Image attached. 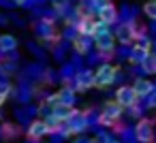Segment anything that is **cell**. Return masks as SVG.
I'll return each mask as SVG.
<instances>
[{
    "instance_id": "8fae6325",
    "label": "cell",
    "mask_w": 156,
    "mask_h": 143,
    "mask_svg": "<svg viewBox=\"0 0 156 143\" xmlns=\"http://www.w3.org/2000/svg\"><path fill=\"white\" fill-rule=\"evenodd\" d=\"M90 45H92V39L90 37H83V34H77L75 39H73V49L77 51V54H88L90 51Z\"/></svg>"
},
{
    "instance_id": "5bb4252c",
    "label": "cell",
    "mask_w": 156,
    "mask_h": 143,
    "mask_svg": "<svg viewBox=\"0 0 156 143\" xmlns=\"http://www.w3.org/2000/svg\"><path fill=\"white\" fill-rule=\"evenodd\" d=\"M73 111H75L73 107H66V105H60V103L51 107V115H54V117H58L60 122H66V120L73 115Z\"/></svg>"
},
{
    "instance_id": "83f0119b",
    "label": "cell",
    "mask_w": 156,
    "mask_h": 143,
    "mask_svg": "<svg viewBox=\"0 0 156 143\" xmlns=\"http://www.w3.org/2000/svg\"><path fill=\"white\" fill-rule=\"evenodd\" d=\"M111 143H124V141H111Z\"/></svg>"
},
{
    "instance_id": "7402d4cb",
    "label": "cell",
    "mask_w": 156,
    "mask_h": 143,
    "mask_svg": "<svg viewBox=\"0 0 156 143\" xmlns=\"http://www.w3.org/2000/svg\"><path fill=\"white\" fill-rule=\"evenodd\" d=\"M9 92H11V83H9V81H0V94H2V96H9Z\"/></svg>"
},
{
    "instance_id": "ac0fdd59",
    "label": "cell",
    "mask_w": 156,
    "mask_h": 143,
    "mask_svg": "<svg viewBox=\"0 0 156 143\" xmlns=\"http://www.w3.org/2000/svg\"><path fill=\"white\" fill-rule=\"evenodd\" d=\"M107 32H109V26H107V24H103V22H98V19H94L92 39H96V37H101V34H107Z\"/></svg>"
},
{
    "instance_id": "ffe728a7",
    "label": "cell",
    "mask_w": 156,
    "mask_h": 143,
    "mask_svg": "<svg viewBox=\"0 0 156 143\" xmlns=\"http://www.w3.org/2000/svg\"><path fill=\"white\" fill-rule=\"evenodd\" d=\"M145 54H147V51H141V49L133 47V54H130V62H141V58H143Z\"/></svg>"
},
{
    "instance_id": "8992f818",
    "label": "cell",
    "mask_w": 156,
    "mask_h": 143,
    "mask_svg": "<svg viewBox=\"0 0 156 143\" xmlns=\"http://www.w3.org/2000/svg\"><path fill=\"white\" fill-rule=\"evenodd\" d=\"M115 41H120L122 45H130L135 43V22H124L118 26L115 34H113Z\"/></svg>"
},
{
    "instance_id": "ba28073f",
    "label": "cell",
    "mask_w": 156,
    "mask_h": 143,
    "mask_svg": "<svg viewBox=\"0 0 156 143\" xmlns=\"http://www.w3.org/2000/svg\"><path fill=\"white\" fill-rule=\"evenodd\" d=\"M47 134H49V130H47V126H45L43 120L30 122V126H28V130H26V137H28L30 141H39V139H43V137H47Z\"/></svg>"
},
{
    "instance_id": "277c9868",
    "label": "cell",
    "mask_w": 156,
    "mask_h": 143,
    "mask_svg": "<svg viewBox=\"0 0 156 143\" xmlns=\"http://www.w3.org/2000/svg\"><path fill=\"white\" fill-rule=\"evenodd\" d=\"M94 45H96V49L101 51V58L103 60H109L115 51V39H113V32H107V34H101V37H96L94 39Z\"/></svg>"
},
{
    "instance_id": "52a82bcc",
    "label": "cell",
    "mask_w": 156,
    "mask_h": 143,
    "mask_svg": "<svg viewBox=\"0 0 156 143\" xmlns=\"http://www.w3.org/2000/svg\"><path fill=\"white\" fill-rule=\"evenodd\" d=\"M75 94L77 92H86V90H90V88H94V83H92V71H79L77 75H75V81L69 85Z\"/></svg>"
},
{
    "instance_id": "4316f807",
    "label": "cell",
    "mask_w": 156,
    "mask_h": 143,
    "mask_svg": "<svg viewBox=\"0 0 156 143\" xmlns=\"http://www.w3.org/2000/svg\"><path fill=\"white\" fill-rule=\"evenodd\" d=\"M5 100H7V96H2V94H0V105H5Z\"/></svg>"
},
{
    "instance_id": "30bf717a",
    "label": "cell",
    "mask_w": 156,
    "mask_h": 143,
    "mask_svg": "<svg viewBox=\"0 0 156 143\" xmlns=\"http://www.w3.org/2000/svg\"><path fill=\"white\" fill-rule=\"evenodd\" d=\"M133 90L137 94V98H143V96H152L154 94V83L150 79H137L133 83Z\"/></svg>"
},
{
    "instance_id": "4fadbf2b",
    "label": "cell",
    "mask_w": 156,
    "mask_h": 143,
    "mask_svg": "<svg viewBox=\"0 0 156 143\" xmlns=\"http://www.w3.org/2000/svg\"><path fill=\"white\" fill-rule=\"evenodd\" d=\"M56 98H58V103H60V105L73 107V105H75V98H77V96H75V92H73V90H71V88L66 85V88H62L60 92H56Z\"/></svg>"
},
{
    "instance_id": "2e32d148",
    "label": "cell",
    "mask_w": 156,
    "mask_h": 143,
    "mask_svg": "<svg viewBox=\"0 0 156 143\" xmlns=\"http://www.w3.org/2000/svg\"><path fill=\"white\" fill-rule=\"evenodd\" d=\"M139 66L143 68V73H147V75H154V73H156V58H154V54H152V51H147V54L141 58Z\"/></svg>"
},
{
    "instance_id": "e0dca14e",
    "label": "cell",
    "mask_w": 156,
    "mask_h": 143,
    "mask_svg": "<svg viewBox=\"0 0 156 143\" xmlns=\"http://www.w3.org/2000/svg\"><path fill=\"white\" fill-rule=\"evenodd\" d=\"M143 15L147 19H156V0H147L143 5Z\"/></svg>"
},
{
    "instance_id": "6da1fadb",
    "label": "cell",
    "mask_w": 156,
    "mask_h": 143,
    "mask_svg": "<svg viewBox=\"0 0 156 143\" xmlns=\"http://www.w3.org/2000/svg\"><path fill=\"white\" fill-rule=\"evenodd\" d=\"M115 77H118V66H113L111 62H103L92 73V83L94 88H107L115 81Z\"/></svg>"
},
{
    "instance_id": "5b68a950",
    "label": "cell",
    "mask_w": 156,
    "mask_h": 143,
    "mask_svg": "<svg viewBox=\"0 0 156 143\" xmlns=\"http://www.w3.org/2000/svg\"><path fill=\"white\" fill-rule=\"evenodd\" d=\"M115 103H118L122 109H133V107L139 103V98H137L133 85H122V88H118V90H115Z\"/></svg>"
},
{
    "instance_id": "484cf974",
    "label": "cell",
    "mask_w": 156,
    "mask_h": 143,
    "mask_svg": "<svg viewBox=\"0 0 156 143\" xmlns=\"http://www.w3.org/2000/svg\"><path fill=\"white\" fill-rule=\"evenodd\" d=\"M26 2H28V0H13V5H20V7H22V5H26Z\"/></svg>"
},
{
    "instance_id": "7a4b0ae2",
    "label": "cell",
    "mask_w": 156,
    "mask_h": 143,
    "mask_svg": "<svg viewBox=\"0 0 156 143\" xmlns=\"http://www.w3.org/2000/svg\"><path fill=\"white\" fill-rule=\"evenodd\" d=\"M122 113H124V109H122L115 100H109V103H105V107H103V113H101V117H98V124H101V126H118Z\"/></svg>"
},
{
    "instance_id": "9c48e42d",
    "label": "cell",
    "mask_w": 156,
    "mask_h": 143,
    "mask_svg": "<svg viewBox=\"0 0 156 143\" xmlns=\"http://www.w3.org/2000/svg\"><path fill=\"white\" fill-rule=\"evenodd\" d=\"M98 13V22H103V24H107V26H111V24H115L118 22V7L111 2V5H107V7H103L101 11H96Z\"/></svg>"
},
{
    "instance_id": "44dd1931",
    "label": "cell",
    "mask_w": 156,
    "mask_h": 143,
    "mask_svg": "<svg viewBox=\"0 0 156 143\" xmlns=\"http://www.w3.org/2000/svg\"><path fill=\"white\" fill-rule=\"evenodd\" d=\"M92 2V7L96 9V11H101L103 7H107V5H111V0H90Z\"/></svg>"
},
{
    "instance_id": "3957f363",
    "label": "cell",
    "mask_w": 156,
    "mask_h": 143,
    "mask_svg": "<svg viewBox=\"0 0 156 143\" xmlns=\"http://www.w3.org/2000/svg\"><path fill=\"white\" fill-rule=\"evenodd\" d=\"M135 139L139 143H152L154 141V120L152 117H141L135 126Z\"/></svg>"
},
{
    "instance_id": "cb8c5ba5",
    "label": "cell",
    "mask_w": 156,
    "mask_h": 143,
    "mask_svg": "<svg viewBox=\"0 0 156 143\" xmlns=\"http://www.w3.org/2000/svg\"><path fill=\"white\" fill-rule=\"evenodd\" d=\"M92 143H109V137H107L105 132H101V137H96Z\"/></svg>"
},
{
    "instance_id": "d6986e66",
    "label": "cell",
    "mask_w": 156,
    "mask_h": 143,
    "mask_svg": "<svg viewBox=\"0 0 156 143\" xmlns=\"http://www.w3.org/2000/svg\"><path fill=\"white\" fill-rule=\"evenodd\" d=\"M0 134H2L5 139H13L17 134V128L13 124H2V128H0Z\"/></svg>"
},
{
    "instance_id": "d4e9b609",
    "label": "cell",
    "mask_w": 156,
    "mask_h": 143,
    "mask_svg": "<svg viewBox=\"0 0 156 143\" xmlns=\"http://www.w3.org/2000/svg\"><path fill=\"white\" fill-rule=\"evenodd\" d=\"M73 143H92V139H88V137H83V134H77V139H75Z\"/></svg>"
},
{
    "instance_id": "9a60e30c",
    "label": "cell",
    "mask_w": 156,
    "mask_h": 143,
    "mask_svg": "<svg viewBox=\"0 0 156 143\" xmlns=\"http://www.w3.org/2000/svg\"><path fill=\"white\" fill-rule=\"evenodd\" d=\"M17 49V39L13 34H0V51L7 54V51H15Z\"/></svg>"
},
{
    "instance_id": "7c38bea8",
    "label": "cell",
    "mask_w": 156,
    "mask_h": 143,
    "mask_svg": "<svg viewBox=\"0 0 156 143\" xmlns=\"http://www.w3.org/2000/svg\"><path fill=\"white\" fill-rule=\"evenodd\" d=\"M92 28H94V19L92 17H79L77 19V34H83V37H90L92 39Z\"/></svg>"
},
{
    "instance_id": "603a6c76",
    "label": "cell",
    "mask_w": 156,
    "mask_h": 143,
    "mask_svg": "<svg viewBox=\"0 0 156 143\" xmlns=\"http://www.w3.org/2000/svg\"><path fill=\"white\" fill-rule=\"evenodd\" d=\"M54 9L56 11H64L66 9V0H54Z\"/></svg>"
}]
</instances>
